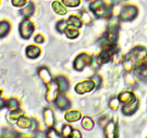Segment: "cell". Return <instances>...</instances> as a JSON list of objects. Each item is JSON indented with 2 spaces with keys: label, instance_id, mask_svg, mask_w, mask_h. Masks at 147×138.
<instances>
[{
  "label": "cell",
  "instance_id": "obj_1",
  "mask_svg": "<svg viewBox=\"0 0 147 138\" xmlns=\"http://www.w3.org/2000/svg\"><path fill=\"white\" fill-rule=\"evenodd\" d=\"M90 9L94 13L96 17L99 18L107 16L110 12L109 8L103 0H94L90 4Z\"/></svg>",
  "mask_w": 147,
  "mask_h": 138
},
{
  "label": "cell",
  "instance_id": "obj_2",
  "mask_svg": "<svg viewBox=\"0 0 147 138\" xmlns=\"http://www.w3.org/2000/svg\"><path fill=\"white\" fill-rule=\"evenodd\" d=\"M138 9L134 6H126L120 13L121 20L123 21H131L137 16Z\"/></svg>",
  "mask_w": 147,
  "mask_h": 138
},
{
  "label": "cell",
  "instance_id": "obj_3",
  "mask_svg": "<svg viewBox=\"0 0 147 138\" xmlns=\"http://www.w3.org/2000/svg\"><path fill=\"white\" fill-rule=\"evenodd\" d=\"M33 32H34V26L31 22L29 21L28 20H25L23 22H22L20 25V32L24 38H29L32 35Z\"/></svg>",
  "mask_w": 147,
  "mask_h": 138
},
{
  "label": "cell",
  "instance_id": "obj_4",
  "mask_svg": "<svg viewBox=\"0 0 147 138\" xmlns=\"http://www.w3.org/2000/svg\"><path fill=\"white\" fill-rule=\"evenodd\" d=\"M95 87L94 82L90 81V80H87L83 83H80L76 86V91L78 93H84L86 92L90 91L93 90Z\"/></svg>",
  "mask_w": 147,
  "mask_h": 138
},
{
  "label": "cell",
  "instance_id": "obj_5",
  "mask_svg": "<svg viewBox=\"0 0 147 138\" xmlns=\"http://www.w3.org/2000/svg\"><path fill=\"white\" fill-rule=\"evenodd\" d=\"M90 61V58L87 55L82 54L80 56L76 58V61H75V68L77 69L78 70H81L82 69L84 68L88 63Z\"/></svg>",
  "mask_w": 147,
  "mask_h": 138
},
{
  "label": "cell",
  "instance_id": "obj_6",
  "mask_svg": "<svg viewBox=\"0 0 147 138\" xmlns=\"http://www.w3.org/2000/svg\"><path fill=\"white\" fill-rule=\"evenodd\" d=\"M119 100L121 103H126V105H129L132 104L136 101V97L130 92H123L119 94Z\"/></svg>",
  "mask_w": 147,
  "mask_h": 138
},
{
  "label": "cell",
  "instance_id": "obj_7",
  "mask_svg": "<svg viewBox=\"0 0 147 138\" xmlns=\"http://www.w3.org/2000/svg\"><path fill=\"white\" fill-rule=\"evenodd\" d=\"M134 73L142 80H147V66L142 65L135 70Z\"/></svg>",
  "mask_w": 147,
  "mask_h": 138
},
{
  "label": "cell",
  "instance_id": "obj_8",
  "mask_svg": "<svg viewBox=\"0 0 147 138\" xmlns=\"http://www.w3.org/2000/svg\"><path fill=\"white\" fill-rule=\"evenodd\" d=\"M27 57L30 58H36L38 57L40 54V50L36 46H29L26 50Z\"/></svg>",
  "mask_w": 147,
  "mask_h": 138
},
{
  "label": "cell",
  "instance_id": "obj_9",
  "mask_svg": "<svg viewBox=\"0 0 147 138\" xmlns=\"http://www.w3.org/2000/svg\"><path fill=\"white\" fill-rule=\"evenodd\" d=\"M52 7H53V9H54V11L56 13L59 14H61V15H64L67 13V10L62 5V4L60 2L57 1H53V4H52Z\"/></svg>",
  "mask_w": 147,
  "mask_h": 138
},
{
  "label": "cell",
  "instance_id": "obj_10",
  "mask_svg": "<svg viewBox=\"0 0 147 138\" xmlns=\"http://www.w3.org/2000/svg\"><path fill=\"white\" fill-rule=\"evenodd\" d=\"M80 116H81V114H80V112H77V111H72V112L66 114L65 119L68 122H73L80 119Z\"/></svg>",
  "mask_w": 147,
  "mask_h": 138
},
{
  "label": "cell",
  "instance_id": "obj_11",
  "mask_svg": "<svg viewBox=\"0 0 147 138\" xmlns=\"http://www.w3.org/2000/svg\"><path fill=\"white\" fill-rule=\"evenodd\" d=\"M56 103H57V106L62 109H65L70 106V103H69L68 101L63 96H60L57 98Z\"/></svg>",
  "mask_w": 147,
  "mask_h": 138
},
{
  "label": "cell",
  "instance_id": "obj_12",
  "mask_svg": "<svg viewBox=\"0 0 147 138\" xmlns=\"http://www.w3.org/2000/svg\"><path fill=\"white\" fill-rule=\"evenodd\" d=\"M34 5H33L32 2L30 1V2L25 7H24V8L21 10V12L22 14H23V16L27 17H30V16H31L33 12H34Z\"/></svg>",
  "mask_w": 147,
  "mask_h": 138
},
{
  "label": "cell",
  "instance_id": "obj_13",
  "mask_svg": "<svg viewBox=\"0 0 147 138\" xmlns=\"http://www.w3.org/2000/svg\"><path fill=\"white\" fill-rule=\"evenodd\" d=\"M136 107H137V105H126V106H123V109H122V111H123L124 114L130 115L136 111Z\"/></svg>",
  "mask_w": 147,
  "mask_h": 138
},
{
  "label": "cell",
  "instance_id": "obj_14",
  "mask_svg": "<svg viewBox=\"0 0 147 138\" xmlns=\"http://www.w3.org/2000/svg\"><path fill=\"white\" fill-rule=\"evenodd\" d=\"M57 83L59 84V86H60V89L62 91H66L68 88V84H67V80L65 79V78L63 77H58L57 78Z\"/></svg>",
  "mask_w": 147,
  "mask_h": 138
},
{
  "label": "cell",
  "instance_id": "obj_15",
  "mask_svg": "<svg viewBox=\"0 0 147 138\" xmlns=\"http://www.w3.org/2000/svg\"><path fill=\"white\" fill-rule=\"evenodd\" d=\"M63 4L68 7H76L80 5V0H62Z\"/></svg>",
  "mask_w": 147,
  "mask_h": 138
},
{
  "label": "cell",
  "instance_id": "obj_16",
  "mask_svg": "<svg viewBox=\"0 0 147 138\" xmlns=\"http://www.w3.org/2000/svg\"><path fill=\"white\" fill-rule=\"evenodd\" d=\"M67 23L72 26H74L76 27H80L81 26V22L80 20L78 17H74V16H70L69 20L67 21Z\"/></svg>",
  "mask_w": 147,
  "mask_h": 138
},
{
  "label": "cell",
  "instance_id": "obj_17",
  "mask_svg": "<svg viewBox=\"0 0 147 138\" xmlns=\"http://www.w3.org/2000/svg\"><path fill=\"white\" fill-rule=\"evenodd\" d=\"M65 33H66V35H67V37H69V38H71V39H73V38H76V37H77L78 36V31H77V30H70V29H66L65 30Z\"/></svg>",
  "mask_w": 147,
  "mask_h": 138
},
{
  "label": "cell",
  "instance_id": "obj_18",
  "mask_svg": "<svg viewBox=\"0 0 147 138\" xmlns=\"http://www.w3.org/2000/svg\"><path fill=\"white\" fill-rule=\"evenodd\" d=\"M83 126H84L85 129H90L93 126V122L91 119L86 117V118H84V119H83Z\"/></svg>",
  "mask_w": 147,
  "mask_h": 138
},
{
  "label": "cell",
  "instance_id": "obj_19",
  "mask_svg": "<svg viewBox=\"0 0 147 138\" xmlns=\"http://www.w3.org/2000/svg\"><path fill=\"white\" fill-rule=\"evenodd\" d=\"M67 24L65 22L60 21L57 23V24L56 27H57V30H58L59 32H64L65 30H66V27H67Z\"/></svg>",
  "mask_w": 147,
  "mask_h": 138
},
{
  "label": "cell",
  "instance_id": "obj_20",
  "mask_svg": "<svg viewBox=\"0 0 147 138\" xmlns=\"http://www.w3.org/2000/svg\"><path fill=\"white\" fill-rule=\"evenodd\" d=\"M116 126H115V124L113 122H110V123L108 124L107 128V132H106V134H115L116 132Z\"/></svg>",
  "mask_w": 147,
  "mask_h": 138
},
{
  "label": "cell",
  "instance_id": "obj_21",
  "mask_svg": "<svg viewBox=\"0 0 147 138\" xmlns=\"http://www.w3.org/2000/svg\"><path fill=\"white\" fill-rule=\"evenodd\" d=\"M27 3V0H12L13 5L16 7H22Z\"/></svg>",
  "mask_w": 147,
  "mask_h": 138
},
{
  "label": "cell",
  "instance_id": "obj_22",
  "mask_svg": "<svg viewBox=\"0 0 147 138\" xmlns=\"http://www.w3.org/2000/svg\"><path fill=\"white\" fill-rule=\"evenodd\" d=\"M72 132V129H71V126H67V125H66V126H65V127L63 128V133L65 135H68L69 134L71 133ZM69 136V135H68Z\"/></svg>",
  "mask_w": 147,
  "mask_h": 138
},
{
  "label": "cell",
  "instance_id": "obj_23",
  "mask_svg": "<svg viewBox=\"0 0 147 138\" xmlns=\"http://www.w3.org/2000/svg\"><path fill=\"white\" fill-rule=\"evenodd\" d=\"M43 37H42L41 35H40V34H38V35H37L35 37V38H34V40H35L36 43H43Z\"/></svg>",
  "mask_w": 147,
  "mask_h": 138
},
{
  "label": "cell",
  "instance_id": "obj_24",
  "mask_svg": "<svg viewBox=\"0 0 147 138\" xmlns=\"http://www.w3.org/2000/svg\"><path fill=\"white\" fill-rule=\"evenodd\" d=\"M143 65H144V66H147V55H146L144 57V63Z\"/></svg>",
  "mask_w": 147,
  "mask_h": 138
},
{
  "label": "cell",
  "instance_id": "obj_25",
  "mask_svg": "<svg viewBox=\"0 0 147 138\" xmlns=\"http://www.w3.org/2000/svg\"><path fill=\"white\" fill-rule=\"evenodd\" d=\"M126 1V0H113V1L114 3H119V2H121V1Z\"/></svg>",
  "mask_w": 147,
  "mask_h": 138
},
{
  "label": "cell",
  "instance_id": "obj_26",
  "mask_svg": "<svg viewBox=\"0 0 147 138\" xmlns=\"http://www.w3.org/2000/svg\"><path fill=\"white\" fill-rule=\"evenodd\" d=\"M88 1H90V0H88Z\"/></svg>",
  "mask_w": 147,
  "mask_h": 138
}]
</instances>
